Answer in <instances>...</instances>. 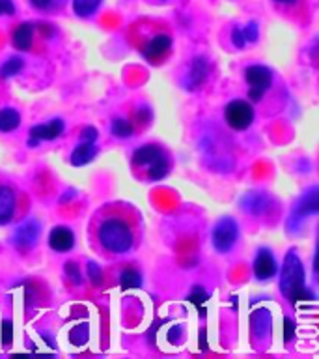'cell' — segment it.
<instances>
[{
    "instance_id": "obj_21",
    "label": "cell",
    "mask_w": 319,
    "mask_h": 359,
    "mask_svg": "<svg viewBox=\"0 0 319 359\" xmlns=\"http://www.w3.org/2000/svg\"><path fill=\"white\" fill-rule=\"evenodd\" d=\"M134 133V126L131 123L129 118H114L112 122V135L118 137V139H129L133 137Z\"/></svg>"
},
{
    "instance_id": "obj_27",
    "label": "cell",
    "mask_w": 319,
    "mask_h": 359,
    "mask_svg": "<svg viewBox=\"0 0 319 359\" xmlns=\"http://www.w3.org/2000/svg\"><path fill=\"white\" fill-rule=\"evenodd\" d=\"M88 273H90V280L94 283V285L99 286L103 283V277H101V269L97 264L94 262H88Z\"/></svg>"
},
{
    "instance_id": "obj_23",
    "label": "cell",
    "mask_w": 319,
    "mask_h": 359,
    "mask_svg": "<svg viewBox=\"0 0 319 359\" xmlns=\"http://www.w3.org/2000/svg\"><path fill=\"white\" fill-rule=\"evenodd\" d=\"M151 120H153V112H151L150 107L140 105L139 109L133 112V120H131V123L134 126V129H144L150 126Z\"/></svg>"
},
{
    "instance_id": "obj_10",
    "label": "cell",
    "mask_w": 319,
    "mask_h": 359,
    "mask_svg": "<svg viewBox=\"0 0 319 359\" xmlns=\"http://www.w3.org/2000/svg\"><path fill=\"white\" fill-rule=\"evenodd\" d=\"M239 204L243 208V212H246L248 215L263 217V215L273 212L274 201L267 193H246V195H243Z\"/></svg>"
},
{
    "instance_id": "obj_25",
    "label": "cell",
    "mask_w": 319,
    "mask_h": 359,
    "mask_svg": "<svg viewBox=\"0 0 319 359\" xmlns=\"http://www.w3.org/2000/svg\"><path fill=\"white\" fill-rule=\"evenodd\" d=\"M64 269H66V273L69 275V279H71L75 285H83V275H80V269L77 268V264L67 262L66 266H64Z\"/></svg>"
},
{
    "instance_id": "obj_1",
    "label": "cell",
    "mask_w": 319,
    "mask_h": 359,
    "mask_svg": "<svg viewBox=\"0 0 319 359\" xmlns=\"http://www.w3.org/2000/svg\"><path fill=\"white\" fill-rule=\"evenodd\" d=\"M88 232L92 247L103 257H122L140 243L142 219L133 206L111 202L94 213Z\"/></svg>"
},
{
    "instance_id": "obj_2",
    "label": "cell",
    "mask_w": 319,
    "mask_h": 359,
    "mask_svg": "<svg viewBox=\"0 0 319 359\" xmlns=\"http://www.w3.org/2000/svg\"><path fill=\"white\" fill-rule=\"evenodd\" d=\"M127 41L151 66H159L172 55L173 36L166 22L140 19L127 28Z\"/></svg>"
},
{
    "instance_id": "obj_29",
    "label": "cell",
    "mask_w": 319,
    "mask_h": 359,
    "mask_svg": "<svg viewBox=\"0 0 319 359\" xmlns=\"http://www.w3.org/2000/svg\"><path fill=\"white\" fill-rule=\"evenodd\" d=\"M207 299V294L201 288H194V292L189 296V302L196 303V305H200V303H204Z\"/></svg>"
},
{
    "instance_id": "obj_14",
    "label": "cell",
    "mask_w": 319,
    "mask_h": 359,
    "mask_svg": "<svg viewBox=\"0 0 319 359\" xmlns=\"http://www.w3.org/2000/svg\"><path fill=\"white\" fill-rule=\"evenodd\" d=\"M34 36H36V27L32 22H21L13 28V34H11V41H13V47L17 50H32L34 45Z\"/></svg>"
},
{
    "instance_id": "obj_20",
    "label": "cell",
    "mask_w": 319,
    "mask_h": 359,
    "mask_svg": "<svg viewBox=\"0 0 319 359\" xmlns=\"http://www.w3.org/2000/svg\"><path fill=\"white\" fill-rule=\"evenodd\" d=\"M101 2L103 0H73V11L78 17H90L99 10Z\"/></svg>"
},
{
    "instance_id": "obj_7",
    "label": "cell",
    "mask_w": 319,
    "mask_h": 359,
    "mask_svg": "<svg viewBox=\"0 0 319 359\" xmlns=\"http://www.w3.org/2000/svg\"><path fill=\"white\" fill-rule=\"evenodd\" d=\"M237 240H239V226L235 223V219L222 217L215 224L211 234V243L215 251L226 255L234 249Z\"/></svg>"
},
{
    "instance_id": "obj_19",
    "label": "cell",
    "mask_w": 319,
    "mask_h": 359,
    "mask_svg": "<svg viewBox=\"0 0 319 359\" xmlns=\"http://www.w3.org/2000/svg\"><path fill=\"white\" fill-rule=\"evenodd\" d=\"M24 67V60L21 56H11L10 60H6L2 66H0V79H11L19 75Z\"/></svg>"
},
{
    "instance_id": "obj_30",
    "label": "cell",
    "mask_w": 319,
    "mask_h": 359,
    "mask_svg": "<svg viewBox=\"0 0 319 359\" xmlns=\"http://www.w3.org/2000/svg\"><path fill=\"white\" fill-rule=\"evenodd\" d=\"M84 142H95L97 140V129L95 128H84L83 129Z\"/></svg>"
},
{
    "instance_id": "obj_17",
    "label": "cell",
    "mask_w": 319,
    "mask_h": 359,
    "mask_svg": "<svg viewBox=\"0 0 319 359\" xmlns=\"http://www.w3.org/2000/svg\"><path fill=\"white\" fill-rule=\"evenodd\" d=\"M97 156V146L95 142H83V144H78L71 154V163L75 167H84V165H88L92 163Z\"/></svg>"
},
{
    "instance_id": "obj_5",
    "label": "cell",
    "mask_w": 319,
    "mask_h": 359,
    "mask_svg": "<svg viewBox=\"0 0 319 359\" xmlns=\"http://www.w3.org/2000/svg\"><path fill=\"white\" fill-rule=\"evenodd\" d=\"M27 210V193L19 189L11 180L0 176V226L21 221Z\"/></svg>"
},
{
    "instance_id": "obj_22",
    "label": "cell",
    "mask_w": 319,
    "mask_h": 359,
    "mask_svg": "<svg viewBox=\"0 0 319 359\" xmlns=\"http://www.w3.org/2000/svg\"><path fill=\"white\" fill-rule=\"evenodd\" d=\"M120 285L125 290H129V288H140L142 286V275L134 268L123 269L122 275H120Z\"/></svg>"
},
{
    "instance_id": "obj_11",
    "label": "cell",
    "mask_w": 319,
    "mask_h": 359,
    "mask_svg": "<svg viewBox=\"0 0 319 359\" xmlns=\"http://www.w3.org/2000/svg\"><path fill=\"white\" fill-rule=\"evenodd\" d=\"M252 269H254V277L257 280H269L278 273V264H276V258L269 249H260L256 258H254Z\"/></svg>"
},
{
    "instance_id": "obj_31",
    "label": "cell",
    "mask_w": 319,
    "mask_h": 359,
    "mask_svg": "<svg viewBox=\"0 0 319 359\" xmlns=\"http://www.w3.org/2000/svg\"><path fill=\"white\" fill-rule=\"evenodd\" d=\"M52 2H55V0H30V4H32V8H36V10H49L50 6H52Z\"/></svg>"
},
{
    "instance_id": "obj_8",
    "label": "cell",
    "mask_w": 319,
    "mask_h": 359,
    "mask_svg": "<svg viewBox=\"0 0 319 359\" xmlns=\"http://www.w3.org/2000/svg\"><path fill=\"white\" fill-rule=\"evenodd\" d=\"M245 79L250 90H248V100L252 103H257L262 100L263 94L273 86V72L265 66L254 64L245 69Z\"/></svg>"
},
{
    "instance_id": "obj_26",
    "label": "cell",
    "mask_w": 319,
    "mask_h": 359,
    "mask_svg": "<svg viewBox=\"0 0 319 359\" xmlns=\"http://www.w3.org/2000/svg\"><path fill=\"white\" fill-rule=\"evenodd\" d=\"M232 41H234V45L237 47V49H245L248 43H246L245 34H243V28L235 27L234 30H232Z\"/></svg>"
},
{
    "instance_id": "obj_6",
    "label": "cell",
    "mask_w": 319,
    "mask_h": 359,
    "mask_svg": "<svg viewBox=\"0 0 319 359\" xmlns=\"http://www.w3.org/2000/svg\"><path fill=\"white\" fill-rule=\"evenodd\" d=\"M254 118H256V112L250 101L234 100L224 109V120L234 131H246L254 122Z\"/></svg>"
},
{
    "instance_id": "obj_15",
    "label": "cell",
    "mask_w": 319,
    "mask_h": 359,
    "mask_svg": "<svg viewBox=\"0 0 319 359\" xmlns=\"http://www.w3.org/2000/svg\"><path fill=\"white\" fill-rule=\"evenodd\" d=\"M64 120L60 118H55V120H50L47 123H39V126H34L30 128V137L38 140H56L64 133Z\"/></svg>"
},
{
    "instance_id": "obj_28",
    "label": "cell",
    "mask_w": 319,
    "mask_h": 359,
    "mask_svg": "<svg viewBox=\"0 0 319 359\" xmlns=\"http://www.w3.org/2000/svg\"><path fill=\"white\" fill-rule=\"evenodd\" d=\"M15 13V4L11 0H0V17L13 15Z\"/></svg>"
},
{
    "instance_id": "obj_3",
    "label": "cell",
    "mask_w": 319,
    "mask_h": 359,
    "mask_svg": "<svg viewBox=\"0 0 319 359\" xmlns=\"http://www.w3.org/2000/svg\"><path fill=\"white\" fill-rule=\"evenodd\" d=\"M131 168L136 178L144 182H161L172 170V157L159 144H144L131 157Z\"/></svg>"
},
{
    "instance_id": "obj_4",
    "label": "cell",
    "mask_w": 319,
    "mask_h": 359,
    "mask_svg": "<svg viewBox=\"0 0 319 359\" xmlns=\"http://www.w3.org/2000/svg\"><path fill=\"white\" fill-rule=\"evenodd\" d=\"M280 292L291 303L301 302V299H313V294L306 288L304 266L295 251H290L284 258V266L280 269Z\"/></svg>"
},
{
    "instance_id": "obj_33",
    "label": "cell",
    "mask_w": 319,
    "mask_h": 359,
    "mask_svg": "<svg viewBox=\"0 0 319 359\" xmlns=\"http://www.w3.org/2000/svg\"><path fill=\"white\" fill-rule=\"evenodd\" d=\"M276 4H282V6H295L299 4V0H273Z\"/></svg>"
},
{
    "instance_id": "obj_16",
    "label": "cell",
    "mask_w": 319,
    "mask_h": 359,
    "mask_svg": "<svg viewBox=\"0 0 319 359\" xmlns=\"http://www.w3.org/2000/svg\"><path fill=\"white\" fill-rule=\"evenodd\" d=\"M319 210V202H318V189L313 187L306 193V195L302 196V201L297 204L295 208V215L297 219H306L308 215H313V213H318Z\"/></svg>"
},
{
    "instance_id": "obj_18",
    "label": "cell",
    "mask_w": 319,
    "mask_h": 359,
    "mask_svg": "<svg viewBox=\"0 0 319 359\" xmlns=\"http://www.w3.org/2000/svg\"><path fill=\"white\" fill-rule=\"evenodd\" d=\"M21 126V114L15 109L6 107L0 111V133H11Z\"/></svg>"
},
{
    "instance_id": "obj_9",
    "label": "cell",
    "mask_w": 319,
    "mask_h": 359,
    "mask_svg": "<svg viewBox=\"0 0 319 359\" xmlns=\"http://www.w3.org/2000/svg\"><path fill=\"white\" fill-rule=\"evenodd\" d=\"M39 238V224L38 221H24L15 229L11 241L19 252H28L30 249L38 245Z\"/></svg>"
},
{
    "instance_id": "obj_13",
    "label": "cell",
    "mask_w": 319,
    "mask_h": 359,
    "mask_svg": "<svg viewBox=\"0 0 319 359\" xmlns=\"http://www.w3.org/2000/svg\"><path fill=\"white\" fill-rule=\"evenodd\" d=\"M75 245V234L71 229L67 226H55L49 234V247L56 252H67L71 251Z\"/></svg>"
},
{
    "instance_id": "obj_24",
    "label": "cell",
    "mask_w": 319,
    "mask_h": 359,
    "mask_svg": "<svg viewBox=\"0 0 319 359\" xmlns=\"http://www.w3.org/2000/svg\"><path fill=\"white\" fill-rule=\"evenodd\" d=\"M243 34H245L246 43H256L257 38H260V27L254 21H250L243 27Z\"/></svg>"
},
{
    "instance_id": "obj_32",
    "label": "cell",
    "mask_w": 319,
    "mask_h": 359,
    "mask_svg": "<svg viewBox=\"0 0 319 359\" xmlns=\"http://www.w3.org/2000/svg\"><path fill=\"white\" fill-rule=\"evenodd\" d=\"M179 335H181V330L179 327H172V331H168V341L176 344L179 341Z\"/></svg>"
},
{
    "instance_id": "obj_12",
    "label": "cell",
    "mask_w": 319,
    "mask_h": 359,
    "mask_svg": "<svg viewBox=\"0 0 319 359\" xmlns=\"http://www.w3.org/2000/svg\"><path fill=\"white\" fill-rule=\"evenodd\" d=\"M207 75H209V64L204 56H196L192 64H190L189 75H187V81H185V86L189 92H194L206 83Z\"/></svg>"
}]
</instances>
